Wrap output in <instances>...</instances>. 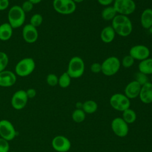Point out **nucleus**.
<instances>
[{"instance_id": "7c9ffc66", "label": "nucleus", "mask_w": 152, "mask_h": 152, "mask_svg": "<svg viewBox=\"0 0 152 152\" xmlns=\"http://www.w3.org/2000/svg\"><path fill=\"white\" fill-rule=\"evenodd\" d=\"M135 80L137 81L141 86L145 83L149 82L148 78V75L146 74H144L140 71L137 72L135 75Z\"/></svg>"}, {"instance_id": "cd10ccee", "label": "nucleus", "mask_w": 152, "mask_h": 152, "mask_svg": "<svg viewBox=\"0 0 152 152\" xmlns=\"http://www.w3.org/2000/svg\"><path fill=\"white\" fill-rule=\"evenodd\" d=\"M43 21V16L40 14L36 13L33 14L31 17L29 24H30L33 27L37 28L42 24Z\"/></svg>"}, {"instance_id": "a211bd4d", "label": "nucleus", "mask_w": 152, "mask_h": 152, "mask_svg": "<svg viewBox=\"0 0 152 152\" xmlns=\"http://www.w3.org/2000/svg\"><path fill=\"white\" fill-rule=\"evenodd\" d=\"M140 23L141 26L148 30L152 26V9L146 8L142 11L140 17Z\"/></svg>"}, {"instance_id": "aec40b11", "label": "nucleus", "mask_w": 152, "mask_h": 152, "mask_svg": "<svg viewBox=\"0 0 152 152\" xmlns=\"http://www.w3.org/2000/svg\"><path fill=\"white\" fill-rule=\"evenodd\" d=\"M138 68V71L144 74L152 75V58H148L140 61Z\"/></svg>"}, {"instance_id": "ea45409f", "label": "nucleus", "mask_w": 152, "mask_h": 152, "mask_svg": "<svg viewBox=\"0 0 152 152\" xmlns=\"http://www.w3.org/2000/svg\"><path fill=\"white\" fill-rule=\"evenodd\" d=\"M84 0H73V1L75 3V4H77V3H81L84 1Z\"/></svg>"}, {"instance_id": "f3484780", "label": "nucleus", "mask_w": 152, "mask_h": 152, "mask_svg": "<svg viewBox=\"0 0 152 152\" xmlns=\"http://www.w3.org/2000/svg\"><path fill=\"white\" fill-rule=\"evenodd\" d=\"M115 35L116 33L112 26H107L102 30L100 37L103 43H110L114 40Z\"/></svg>"}, {"instance_id": "412c9836", "label": "nucleus", "mask_w": 152, "mask_h": 152, "mask_svg": "<svg viewBox=\"0 0 152 152\" xmlns=\"http://www.w3.org/2000/svg\"><path fill=\"white\" fill-rule=\"evenodd\" d=\"M132 24L130 20L129 21L122 25L121 26L118 27L117 28L115 29L114 30L116 34L121 37H127L132 33Z\"/></svg>"}, {"instance_id": "c85d7f7f", "label": "nucleus", "mask_w": 152, "mask_h": 152, "mask_svg": "<svg viewBox=\"0 0 152 152\" xmlns=\"http://www.w3.org/2000/svg\"><path fill=\"white\" fill-rule=\"evenodd\" d=\"M9 62V58L7 54L0 51V72L5 69Z\"/></svg>"}, {"instance_id": "e433bc0d", "label": "nucleus", "mask_w": 152, "mask_h": 152, "mask_svg": "<svg viewBox=\"0 0 152 152\" xmlns=\"http://www.w3.org/2000/svg\"><path fill=\"white\" fill-rule=\"evenodd\" d=\"M9 0H0V11L7 10L9 7Z\"/></svg>"}, {"instance_id": "393cba45", "label": "nucleus", "mask_w": 152, "mask_h": 152, "mask_svg": "<svg viewBox=\"0 0 152 152\" xmlns=\"http://www.w3.org/2000/svg\"><path fill=\"white\" fill-rule=\"evenodd\" d=\"M129 20L130 19L128 16L118 14L112 20V27L115 30Z\"/></svg>"}, {"instance_id": "b1692460", "label": "nucleus", "mask_w": 152, "mask_h": 152, "mask_svg": "<svg viewBox=\"0 0 152 152\" xmlns=\"http://www.w3.org/2000/svg\"><path fill=\"white\" fill-rule=\"evenodd\" d=\"M122 118L128 124L134 123L137 119V114L132 109L128 108L122 112Z\"/></svg>"}, {"instance_id": "f704fd0d", "label": "nucleus", "mask_w": 152, "mask_h": 152, "mask_svg": "<svg viewBox=\"0 0 152 152\" xmlns=\"http://www.w3.org/2000/svg\"><path fill=\"white\" fill-rule=\"evenodd\" d=\"M90 71L94 74H97L100 72L102 71L101 64L99 62L93 63L90 66Z\"/></svg>"}, {"instance_id": "a19ab883", "label": "nucleus", "mask_w": 152, "mask_h": 152, "mask_svg": "<svg viewBox=\"0 0 152 152\" xmlns=\"http://www.w3.org/2000/svg\"><path fill=\"white\" fill-rule=\"evenodd\" d=\"M148 31H149V33L152 35V26L148 29Z\"/></svg>"}, {"instance_id": "4468645a", "label": "nucleus", "mask_w": 152, "mask_h": 152, "mask_svg": "<svg viewBox=\"0 0 152 152\" xmlns=\"http://www.w3.org/2000/svg\"><path fill=\"white\" fill-rule=\"evenodd\" d=\"M17 81L16 74L10 70L0 72V87H10L14 86Z\"/></svg>"}, {"instance_id": "473e14b6", "label": "nucleus", "mask_w": 152, "mask_h": 152, "mask_svg": "<svg viewBox=\"0 0 152 152\" xmlns=\"http://www.w3.org/2000/svg\"><path fill=\"white\" fill-rule=\"evenodd\" d=\"M10 143L9 141L0 137V152H9Z\"/></svg>"}, {"instance_id": "2eb2a0df", "label": "nucleus", "mask_w": 152, "mask_h": 152, "mask_svg": "<svg viewBox=\"0 0 152 152\" xmlns=\"http://www.w3.org/2000/svg\"><path fill=\"white\" fill-rule=\"evenodd\" d=\"M141 86L135 80L128 83L124 89V94L129 99H133L139 96Z\"/></svg>"}, {"instance_id": "37998d69", "label": "nucleus", "mask_w": 152, "mask_h": 152, "mask_svg": "<svg viewBox=\"0 0 152 152\" xmlns=\"http://www.w3.org/2000/svg\"><path fill=\"white\" fill-rule=\"evenodd\" d=\"M9 152H17V151H9Z\"/></svg>"}, {"instance_id": "6ab92c4d", "label": "nucleus", "mask_w": 152, "mask_h": 152, "mask_svg": "<svg viewBox=\"0 0 152 152\" xmlns=\"http://www.w3.org/2000/svg\"><path fill=\"white\" fill-rule=\"evenodd\" d=\"M13 28L8 23L0 24V40L7 41L11 39L13 33Z\"/></svg>"}, {"instance_id": "39448f33", "label": "nucleus", "mask_w": 152, "mask_h": 152, "mask_svg": "<svg viewBox=\"0 0 152 152\" xmlns=\"http://www.w3.org/2000/svg\"><path fill=\"white\" fill-rule=\"evenodd\" d=\"M52 5L54 10L62 15H69L74 13L77 8L73 0H53Z\"/></svg>"}, {"instance_id": "c03bdc74", "label": "nucleus", "mask_w": 152, "mask_h": 152, "mask_svg": "<svg viewBox=\"0 0 152 152\" xmlns=\"http://www.w3.org/2000/svg\"><path fill=\"white\" fill-rule=\"evenodd\" d=\"M151 55H152V49H151Z\"/></svg>"}, {"instance_id": "f03ea898", "label": "nucleus", "mask_w": 152, "mask_h": 152, "mask_svg": "<svg viewBox=\"0 0 152 152\" xmlns=\"http://www.w3.org/2000/svg\"><path fill=\"white\" fill-rule=\"evenodd\" d=\"M84 70L85 64L83 59L75 56L70 59L66 72L71 78H78L83 75Z\"/></svg>"}, {"instance_id": "9d476101", "label": "nucleus", "mask_w": 152, "mask_h": 152, "mask_svg": "<svg viewBox=\"0 0 152 152\" xmlns=\"http://www.w3.org/2000/svg\"><path fill=\"white\" fill-rule=\"evenodd\" d=\"M111 128L113 133L121 138L126 137L129 132L128 124L120 117L115 118L112 120Z\"/></svg>"}, {"instance_id": "ddd939ff", "label": "nucleus", "mask_w": 152, "mask_h": 152, "mask_svg": "<svg viewBox=\"0 0 152 152\" xmlns=\"http://www.w3.org/2000/svg\"><path fill=\"white\" fill-rule=\"evenodd\" d=\"M22 36L24 40L28 43L36 42L39 37V33L37 28L33 27L30 24H26L22 30Z\"/></svg>"}, {"instance_id": "5701e85b", "label": "nucleus", "mask_w": 152, "mask_h": 152, "mask_svg": "<svg viewBox=\"0 0 152 152\" xmlns=\"http://www.w3.org/2000/svg\"><path fill=\"white\" fill-rule=\"evenodd\" d=\"M98 108L97 103L93 100H88L85 101L82 104V109L88 114H92L94 113Z\"/></svg>"}, {"instance_id": "423d86ee", "label": "nucleus", "mask_w": 152, "mask_h": 152, "mask_svg": "<svg viewBox=\"0 0 152 152\" xmlns=\"http://www.w3.org/2000/svg\"><path fill=\"white\" fill-rule=\"evenodd\" d=\"M113 7L117 14L129 15L134 12L136 4L134 0H114Z\"/></svg>"}, {"instance_id": "f257e3e1", "label": "nucleus", "mask_w": 152, "mask_h": 152, "mask_svg": "<svg viewBox=\"0 0 152 152\" xmlns=\"http://www.w3.org/2000/svg\"><path fill=\"white\" fill-rule=\"evenodd\" d=\"M8 23L13 28L21 27L26 20V13L22 10L21 6L15 5L10 7L8 14Z\"/></svg>"}, {"instance_id": "20e7f679", "label": "nucleus", "mask_w": 152, "mask_h": 152, "mask_svg": "<svg viewBox=\"0 0 152 152\" xmlns=\"http://www.w3.org/2000/svg\"><path fill=\"white\" fill-rule=\"evenodd\" d=\"M101 65L102 74L106 76H112L119 71L121 64L118 58L112 56L106 58L101 64Z\"/></svg>"}, {"instance_id": "72a5a7b5", "label": "nucleus", "mask_w": 152, "mask_h": 152, "mask_svg": "<svg viewBox=\"0 0 152 152\" xmlns=\"http://www.w3.org/2000/svg\"><path fill=\"white\" fill-rule=\"evenodd\" d=\"M33 7H34V4L28 0L25 1L21 5L22 10L24 11L25 13L30 12L33 9Z\"/></svg>"}, {"instance_id": "2f4dec72", "label": "nucleus", "mask_w": 152, "mask_h": 152, "mask_svg": "<svg viewBox=\"0 0 152 152\" xmlns=\"http://www.w3.org/2000/svg\"><path fill=\"white\" fill-rule=\"evenodd\" d=\"M47 84L52 87L56 86L58 84V77L55 74H49L46 78Z\"/></svg>"}, {"instance_id": "a878e982", "label": "nucleus", "mask_w": 152, "mask_h": 152, "mask_svg": "<svg viewBox=\"0 0 152 152\" xmlns=\"http://www.w3.org/2000/svg\"><path fill=\"white\" fill-rule=\"evenodd\" d=\"M71 81V78L66 72L62 73L58 77V85L63 88H67L69 86Z\"/></svg>"}, {"instance_id": "4be33fe9", "label": "nucleus", "mask_w": 152, "mask_h": 152, "mask_svg": "<svg viewBox=\"0 0 152 152\" xmlns=\"http://www.w3.org/2000/svg\"><path fill=\"white\" fill-rule=\"evenodd\" d=\"M117 14L113 5L106 7L101 12L102 18L105 21H112Z\"/></svg>"}, {"instance_id": "4c0bfd02", "label": "nucleus", "mask_w": 152, "mask_h": 152, "mask_svg": "<svg viewBox=\"0 0 152 152\" xmlns=\"http://www.w3.org/2000/svg\"><path fill=\"white\" fill-rule=\"evenodd\" d=\"M97 1L100 5L105 6V7L110 6L114 2V0H97Z\"/></svg>"}, {"instance_id": "9b49d317", "label": "nucleus", "mask_w": 152, "mask_h": 152, "mask_svg": "<svg viewBox=\"0 0 152 152\" xmlns=\"http://www.w3.org/2000/svg\"><path fill=\"white\" fill-rule=\"evenodd\" d=\"M150 52L147 46L144 45H136L130 48L129 55L135 60L141 61L149 58Z\"/></svg>"}, {"instance_id": "bb28decb", "label": "nucleus", "mask_w": 152, "mask_h": 152, "mask_svg": "<svg viewBox=\"0 0 152 152\" xmlns=\"http://www.w3.org/2000/svg\"><path fill=\"white\" fill-rule=\"evenodd\" d=\"M72 120L77 123H81L86 119V113L82 109H76L72 113Z\"/></svg>"}, {"instance_id": "0eeeda50", "label": "nucleus", "mask_w": 152, "mask_h": 152, "mask_svg": "<svg viewBox=\"0 0 152 152\" xmlns=\"http://www.w3.org/2000/svg\"><path fill=\"white\" fill-rule=\"evenodd\" d=\"M109 103L112 108L119 112H123L129 108L131 104L130 99L124 94L119 93L113 94L110 97Z\"/></svg>"}, {"instance_id": "c756f323", "label": "nucleus", "mask_w": 152, "mask_h": 152, "mask_svg": "<svg viewBox=\"0 0 152 152\" xmlns=\"http://www.w3.org/2000/svg\"><path fill=\"white\" fill-rule=\"evenodd\" d=\"M134 62L135 59L129 55H127L122 58L121 64L123 67L125 68H128L131 67L134 65Z\"/></svg>"}, {"instance_id": "f8f14e48", "label": "nucleus", "mask_w": 152, "mask_h": 152, "mask_svg": "<svg viewBox=\"0 0 152 152\" xmlns=\"http://www.w3.org/2000/svg\"><path fill=\"white\" fill-rule=\"evenodd\" d=\"M52 148L57 152H67L71 147L70 141L63 135L55 136L52 140Z\"/></svg>"}, {"instance_id": "58836bf2", "label": "nucleus", "mask_w": 152, "mask_h": 152, "mask_svg": "<svg viewBox=\"0 0 152 152\" xmlns=\"http://www.w3.org/2000/svg\"><path fill=\"white\" fill-rule=\"evenodd\" d=\"M28 1L31 2L34 5V4H37L39 3H40L42 0H28Z\"/></svg>"}, {"instance_id": "c9c22d12", "label": "nucleus", "mask_w": 152, "mask_h": 152, "mask_svg": "<svg viewBox=\"0 0 152 152\" xmlns=\"http://www.w3.org/2000/svg\"><path fill=\"white\" fill-rule=\"evenodd\" d=\"M26 94H27L28 99H33V98L35 97L36 96V94H37L36 90L33 88H28L27 90H26Z\"/></svg>"}, {"instance_id": "1a4fd4ad", "label": "nucleus", "mask_w": 152, "mask_h": 152, "mask_svg": "<svg viewBox=\"0 0 152 152\" xmlns=\"http://www.w3.org/2000/svg\"><path fill=\"white\" fill-rule=\"evenodd\" d=\"M28 98L24 90L16 91L12 96L11 104L12 107L17 110H21L26 107L27 104Z\"/></svg>"}, {"instance_id": "6e6552de", "label": "nucleus", "mask_w": 152, "mask_h": 152, "mask_svg": "<svg viewBox=\"0 0 152 152\" xmlns=\"http://www.w3.org/2000/svg\"><path fill=\"white\" fill-rule=\"evenodd\" d=\"M17 131L14 125L7 119L0 120V137L8 141H12L17 136Z\"/></svg>"}, {"instance_id": "dca6fc26", "label": "nucleus", "mask_w": 152, "mask_h": 152, "mask_svg": "<svg viewBox=\"0 0 152 152\" xmlns=\"http://www.w3.org/2000/svg\"><path fill=\"white\" fill-rule=\"evenodd\" d=\"M138 97L143 103H152V84L150 81L141 86Z\"/></svg>"}, {"instance_id": "7ed1b4c3", "label": "nucleus", "mask_w": 152, "mask_h": 152, "mask_svg": "<svg viewBox=\"0 0 152 152\" xmlns=\"http://www.w3.org/2000/svg\"><path fill=\"white\" fill-rule=\"evenodd\" d=\"M36 64L32 58H24L20 60L15 66V74L24 77L30 75L34 70Z\"/></svg>"}, {"instance_id": "79ce46f5", "label": "nucleus", "mask_w": 152, "mask_h": 152, "mask_svg": "<svg viewBox=\"0 0 152 152\" xmlns=\"http://www.w3.org/2000/svg\"><path fill=\"white\" fill-rule=\"evenodd\" d=\"M151 79H150V80H151V81H150V83L152 84V75H151Z\"/></svg>"}]
</instances>
